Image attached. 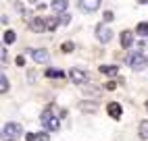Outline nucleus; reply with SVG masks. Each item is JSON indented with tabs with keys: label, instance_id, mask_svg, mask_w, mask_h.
Listing matches in <instances>:
<instances>
[{
	"label": "nucleus",
	"instance_id": "nucleus-15",
	"mask_svg": "<svg viewBox=\"0 0 148 141\" xmlns=\"http://www.w3.org/2000/svg\"><path fill=\"white\" fill-rule=\"evenodd\" d=\"M79 110H84V112H96V104L94 102H82Z\"/></svg>",
	"mask_w": 148,
	"mask_h": 141
},
{
	"label": "nucleus",
	"instance_id": "nucleus-13",
	"mask_svg": "<svg viewBox=\"0 0 148 141\" xmlns=\"http://www.w3.org/2000/svg\"><path fill=\"white\" fill-rule=\"evenodd\" d=\"M138 135H140V139H148V120H142L140 127H138Z\"/></svg>",
	"mask_w": 148,
	"mask_h": 141
},
{
	"label": "nucleus",
	"instance_id": "nucleus-24",
	"mask_svg": "<svg viewBox=\"0 0 148 141\" xmlns=\"http://www.w3.org/2000/svg\"><path fill=\"white\" fill-rule=\"evenodd\" d=\"M25 141H38V135H34V133H27V135H25Z\"/></svg>",
	"mask_w": 148,
	"mask_h": 141
},
{
	"label": "nucleus",
	"instance_id": "nucleus-12",
	"mask_svg": "<svg viewBox=\"0 0 148 141\" xmlns=\"http://www.w3.org/2000/svg\"><path fill=\"white\" fill-rule=\"evenodd\" d=\"M98 70H100L102 75H106V77H115V75H117V66H115V64H111V66H108V64H102Z\"/></svg>",
	"mask_w": 148,
	"mask_h": 141
},
{
	"label": "nucleus",
	"instance_id": "nucleus-25",
	"mask_svg": "<svg viewBox=\"0 0 148 141\" xmlns=\"http://www.w3.org/2000/svg\"><path fill=\"white\" fill-rule=\"evenodd\" d=\"M15 64H17V66H23V64H25V58H23V56H17Z\"/></svg>",
	"mask_w": 148,
	"mask_h": 141
},
{
	"label": "nucleus",
	"instance_id": "nucleus-4",
	"mask_svg": "<svg viewBox=\"0 0 148 141\" xmlns=\"http://www.w3.org/2000/svg\"><path fill=\"white\" fill-rule=\"evenodd\" d=\"M96 37H98L100 44H108L113 39V29L108 25H104V23H98L96 25Z\"/></svg>",
	"mask_w": 148,
	"mask_h": 141
},
{
	"label": "nucleus",
	"instance_id": "nucleus-7",
	"mask_svg": "<svg viewBox=\"0 0 148 141\" xmlns=\"http://www.w3.org/2000/svg\"><path fill=\"white\" fill-rule=\"evenodd\" d=\"M106 112H108V116H111V118L119 120V118H121V112H123V108H121V104H117V102H111V104L106 106Z\"/></svg>",
	"mask_w": 148,
	"mask_h": 141
},
{
	"label": "nucleus",
	"instance_id": "nucleus-9",
	"mask_svg": "<svg viewBox=\"0 0 148 141\" xmlns=\"http://www.w3.org/2000/svg\"><path fill=\"white\" fill-rule=\"evenodd\" d=\"M79 6L86 13H94V11H98V6H100V0H79Z\"/></svg>",
	"mask_w": 148,
	"mask_h": 141
},
{
	"label": "nucleus",
	"instance_id": "nucleus-17",
	"mask_svg": "<svg viewBox=\"0 0 148 141\" xmlns=\"http://www.w3.org/2000/svg\"><path fill=\"white\" fill-rule=\"evenodd\" d=\"M136 33H140V35H148V23H146V21H144V23H138Z\"/></svg>",
	"mask_w": 148,
	"mask_h": 141
},
{
	"label": "nucleus",
	"instance_id": "nucleus-10",
	"mask_svg": "<svg viewBox=\"0 0 148 141\" xmlns=\"http://www.w3.org/2000/svg\"><path fill=\"white\" fill-rule=\"evenodd\" d=\"M121 46L123 48H130L134 44V31H130V29H125V31H121Z\"/></svg>",
	"mask_w": 148,
	"mask_h": 141
},
{
	"label": "nucleus",
	"instance_id": "nucleus-19",
	"mask_svg": "<svg viewBox=\"0 0 148 141\" xmlns=\"http://www.w3.org/2000/svg\"><path fill=\"white\" fill-rule=\"evenodd\" d=\"M4 44H13L15 42V31H11V29H8V31H4Z\"/></svg>",
	"mask_w": 148,
	"mask_h": 141
},
{
	"label": "nucleus",
	"instance_id": "nucleus-20",
	"mask_svg": "<svg viewBox=\"0 0 148 141\" xmlns=\"http://www.w3.org/2000/svg\"><path fill=\"white\" fill-rule=\"evenodd\" d=\"M86 94H90V96H94V98H98V96H100V92H98V89L92 85V89H86Z\"/></svg>",
	"mask_w": 148,
	"mask_h": 141
},
{
	"label": "nucleus",
	"instance_id": "nucleus-22",
	"mask_svg": "<svg viewBox=\"0 0 148 141\" xmlns=\"http://www.w3.org/2000/svg\"><path fill=\"white\" fill-rule=\"evenodd\" d=\"M69 19H71V17H69V15H67V13H63V15H61V17H58V21H61V23H63V25H67V23H69Z\"/></svg>",
	"mask_w": 148,
	"mask_h": 141
},
{
	"label": "nucleus",
	"instance_id": "nucleus-27",
	"mask_svg": "<svg viewBox=\"0 0 148 141\" xmlns=\"http://www.w3.org/2000/svg\"><path fill=\"white\" fill-rule=\"evenodd\" d=\"M0 56H2L0 60H2V64H4V62H6V56H8V54H6V50H2V52H0Z\"/></svg>",
	"mask_w": 148,
	"mask_h": 141
},
{
	"label": "nucleus",
	"instance_id": "nucleus-29",
	"mask_svg": "<svg viewBox=\"0 0 148 141\" xmlns=\"http://www.w3.org/2000/svg\"><path fill=\"white\" fill-rule=\"evenodd\" d=\"M138 2H140V4H148V0H138Z\"/></svg>",
	"mask_w": 148,
	"mask_h": 141
},
{
	"label": "nucleus",
	"instance_id": "nucleus-23",
	"mask_svg": "<svg viewBox=\"0 0 148 141\" xmlns=\"http://www.w3.org/2000/svg\"><path fill=\"white\" fill-rule=\"evenodd\" d=\"M38 141H50V137H48V133H38Z\"/></svg>",
	"mask_w": 148,
	"mask_h": 141
},
{
	"label": "nucleus",
	"instance_id": "nucleus-8",
	"mask_svg": "<svg viewBox=\"0 0 148 141\" xmlns=\"http://www.w3.org/2000/svg\"><path fill=\"white\" fill-rule=\"evenodd\" d=\"M27 52L34 56V60H36V62H48V50H44V48H38V50H27Z\"/></svg>",
	"mask_w": 148,
	"mask_h": 141
},
{
	"label": "nucleus",
	"instance_id": "nucleus-26",
	"mask_svg": "<svg viewBox=\"0 0 148 141\" xmlns=\"http://www.w3.org/2000/svg\"><path fill=\"white\" fill-rule=\"evenodd\" d=\"M104 21H113V13H111V11L104 13Z\"/></svg>",
	"mask_w": 148,
	"mask_h": 141
},
{
	"label": "nucleus",
	"instance_id": "nucleus-5",
	"mask_svg": "<svg viewBox=\"0 0 148 141\" xmlns=\"http://www.w3.org/2000/svg\"><path fill=\"white\" fill-rule=\"evenodd\" d=\"M29 29H32L34 33H42V31H46V29H48L46 19H44V17H34L32 21H29Z\"/></svg>",
	"mask_w": 148,
	"mask_h": 141
},
{
	"label": "nucleus",
	"instance_id": "nucleus-28",
	"mask_svg": "<svg viewBox=\"0 0 148 141\" xmlns=\"http://www.w3.org/2000/svg\"><path fill=\"white\" fill-rule=\"evenodd\" d=\"M106 89H108V92H113V89H115V83L108 81V83H106Z\"/></svg>",
	"mask_w": 148,
	"mask_h": 141
},
{
	"label": "nucleus",
	"instance_id": "nucleus-31",
	"mask_svg": "<svg viewBox=\"0 0 148 141\" xmlns=\"http://www.w3.org/2000/svg\"><path fill=\"white\" fill-rule=\"evenodd\" d=\"M146 110H148V102H146Z\"/></svg>",
	"mask_w": 148,
	"mask_h": 141
},
{
	"label": "nucleus",
	"instance_id": "nucleus-21",
	"mask_svg": "<svg viewBox=\"0 0 148 141\" xmlns=\"http://www.w3.org/2000/svg\"><path fill=\"white\" fill-rule=\"evenodd\" d=\"M73 50V42H65L63 44V52H71Z\"/></svg>",
	"mask_w": 148,
	"mask_h": 141
},
{
	"label": "nucleus",
	"instance_id": "nucleus-3",
	"mask_svg": "<svg viewBox=\"0 0 148 141\" xmlns=\"http://www.w3.org/2000/svg\"><path fill=\"white\" fill-rule=\"evenodd\" d=\"M40 120H42V127H46L48 131H58V127H61L58 118H54V116H52V108H50V106H48L44 112H42Z\"/></svg>",
	"mask_w": 148,
	"mask_h": 141
},
{
	"label": "nucleus",
	"instance_id": "nucleus-1",
	"mask_svg": "<svg viewBox=\"0 0 148 141\" xmlns=\"http://www.w3.org/2000/svg\"><path fill=\"white\" fill-rule=\"evenodd\" d=\"M125 62L130 64V66H132L134 70H142V68H146L148 60H146V56H144L142 52H132V54H127Z\"/></svg>",
	"mask_w": 148,
	"mask_h": 141
},
{
	"label": "nucleus",
	"instance_id": "nucleus-6",
	"mask_svg": "<svg viewBox=\"0 0 148 141\" xmlns=\"http://www.w3.org/2000/svg\"><path fill=\"white\" fill-rule=\"evenodd\" d=\"M69 77H71V81L75 85H82V83L88 81V73H84L82 68H71V70H69Z\"/></svg>",
	"mask_w": 148,
	"mask_h": 141
},
{
	"label": "nucleus",
	"instance_id": "nucleus-14",
	"mask_svg": "<svg viewBox=\"0 0 148 141\" xmlns=\"http://www.w3.org/2000/svg\"><path fill=\"white\" fill-rule=\"evenodd\" d=\"M44 75H46L48 79H63V77H65V73H63V70H58V68H48Z\"/></svg>",
	"mask_w": 148,
	"mask_h": 141
},
{
	"label": "nucleus",
	"instance_id": "nucleus-18",
	"mask_svg": "<svg viewBox=\"0 0 148 141\" xmlns=\"http://www.w3.org/2000/svg\"><path fill=\"white\" fill-rule=\"evenodd\" d=\"M46 25H48V29H56V25H58V17H48L46 19Z\"/></svg>",
	"mask_w": 148,
	"mask_h": 141
},
{
	"label": "nucleus",
	"instance_id": "nucleus-11",
	"mask_svg": "<svg viewBox=\"0 0 148 141\" xmlns=\"http://www.w3.org/2000/svg\"><path fill=\"white\" fill-rule=\"evenodd\" d=\"M52 11L54 13H58V15H63L65 11H67V6H69V2H67V0H52Z\"/></svg>",
	"mask_w": 148,
	"mask_h": 141
},
{
	"label": "nucleus",
	"instance_id": "nucleus-30",
	"mask_svg": "<svg viewBox=\"0 0 148 141\" xmlns=\"http://www.w3.org/2000/svg\"><path fill=\"white\" fill-rule=\"evenodd\" d=\"M29 2H38V0H29ZM38 4H40V2H38Z\"/></svg>",
	"mask_w": 148,
	"mask_h": 141
},
{
	"label": "nucleus",
	"instance_id": "nucleus-2",
	"mask_svg": "<svg viewBox=\"0 0 148 141\" xmlns=\"http://www.w3.org/2000/svg\"><path fill=\"white\" fill-rule=\"evenodd\" d=\"M21 125L19 123H6L4 129H2V141H15L19 139V135H21Z\"/></svg>",
	"mask_w": 148,
	"mask_h": 141
},
{
	"label": "nucleus",
	"instance_id": "nucleus-16",
	"mask_svg": "<svg viewBox=\"0 0 148 141\" xmlns=\"http://www.w3.org/2000/svg\"><path fill=\"white\" fill-rule=\"evenodd\" d=\"M0 92H2V94H6V92H8V79H6V75H4V73L0 75Z\"/></svg>",
	"mask_w": 148,
	"mask_h": 141
}]
</instances>
